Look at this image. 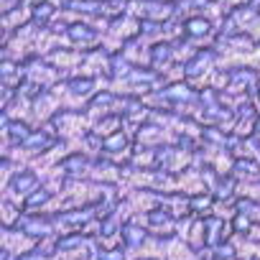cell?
<instances>
[{
  "label": "cell",
  "instance_id": "9",
  "mask_svg": "<svg viewBox=\"0 0 260 260\" xmlns=\"http://www.w3.org/2000/svg\"><path fill=\"white\" fill-rule=\"evenodd\" d=\"M247 227H250V222H247V219H245V217L240 214V217L235 219V230H237V232H245Z\"/></svg>",
  "mask_w": 260,
  "mask_h": 260
},
{
  "label": "cell",
  "instance_id": "5",
  "mask_svg": "<svg viewBox=\"0 0 260 260\" xmlns=\"http://www.w3.org/2000/svg\"><path fill=\"white\" fill-rule=\"evenodd\" d=\"M49 191H39V194H34V197H28V202H26V207H36V204H44V202H49Z\"/></svg>",
  "mask_w": 260,
  "mask_h": 260
},
{
  "label": "cell",
  "instance_id": "6",
  "mask_svg": "<svg viewBox=\"0 0 260 260\" xmlns=\"http://www.w3.org/2000/svg\"><path fill=\"white\" fill-rule=\"evenodd\" d=\"M151 222H153V224H169V222H171V217H169L166 212L156 209V212H151Z\"/></svg>",
  "mask_w": 260,
  "mask_h": 260
},
{
  "label": "cell",
  "instance_id": "1",
  "mask_svg": "<svg viewBox=\"0 0 260 260\" xmlns=\"http://www.w3.org/2000/svg\"><path fill=\"white\" fill-rule=\"evenodd\" d=\"M21 227L28 235H46V230H49V224L41 217H26V219H21Z\"/></svg>",
  "mask_w": 260,
  "mask_h": 260
},
{
  "label": "cell",
  "instance_id": "3",
  "mask_svg": "<svg viewBox=\"0 0 260 260\" xmlns=\"http://www.w3.org/2000/svg\"><path fill=\"white\" fill-rule=\"evenodd\" d=\"M34 184H36V176H34V174H26L23 179H21V176L16 179V189H21V191H26V189L34 186Z\"/></svg>",
  "mask_w": 260,
  "mask_h": 260
},
{
  "label": "cell",
  "instance_id": "12",
  "mask_svg": "<svg viewBox=\"0 0 260 260\" xmlns=\"http://www.w3.org/2000/svg\"><path fill=\"white\" fill-rule=\"evenodd\" d=\"M21 260H41V255H26V257H21Z\"/></svg>",
  "mask_w": 260,
  "mask_h": 260
},
{
  "label": "cell",
  "instance_id": "2",
  "mask_svg": "<svg viewBox=\"0 0 260 260\" xmlns=\"http://www.w3.org/2000/svg\"><path fill=\"white\" fill-rule=\"evenodd\" d=\"M125 242L127 245H141L143 242V232L138 227H125Z\"/></svg>",
  "mask_w": 260,
  "mask_h": 260
},
{
  "label": "cell",
  "instance_id": "7",
  "mask_svg": "<svg viewBox=\"0 0 260 260\" xmlns=\"http://www.w3.org/2000/svg\"><path fill=\"white\" fill-rule=\"evenodd\" d=\"M79 242H82V235H72V237L59 240V247H61V250H67V247H74V245H79Z\"/></svg>",
  "mask_w": 260,
  "mask_h": 260
},
{
  "label": "cell",
  "instance_id": "11",
  "mask_svg": "<svg viewBox=\"0 0 260 260\" xmlns=\"http://www.w3.org/2000/svg\"><path fill=\"white\" fill-rule=\"evenodd\" d=\"M207 204H209V197H197V199L191 202L194 209H202V207H207Z\"/></svg>",
  "mask_w": 260,
  "mask_h": 260
},
{
  "label": "cell",
  "instance_id": "8",
  "mask_svg": "<svg viewBox=\"0 0 260 260\" xmlns=\"http://www.w3.org/2000/svg\"><path fill=\"white\" fill-rule=\"evenodd\" d=\"M122 257H125L122 250H105V252H100V260H122Z\"/></svg>",
  "mask_w": 260,
  "mask_h": 260
},
{
  "label": "cell",
  "instance_id": "10",
  "mask_svg": "<svg viewBox=\"0 0 260 260\" xmlns=\"http://www.w3.org/2000/svg\"><path fill=\"white\" fill-rule=\"evenodd\" d=\"M107 148H117V146H125V138L122 136H115V138H110L107 143H105Z\"/></svg>",
  "mask_w": 260,
  "mask_h": 260
},
{
  "label": "cell",
  "instance_id": "4",
  "mask_svg": "<svg viewBox=\"0 0 260 260\" xmlns=\"http://www.w3.org/2000/svg\"><path fill=\"white\" fill-rule=\"evenodd\" d=\"M235 171H237V174H255L257 166L250 164V161H237V164H235Z\"/></svg>",
  "mask_w": 260,
  "mask_h": 260
}]
</instances>
